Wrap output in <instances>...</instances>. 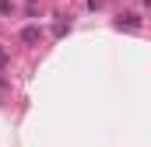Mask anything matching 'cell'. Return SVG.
<instances>
[{
  "label": "cell",
  "mask_w": 151,
  "mask_h": 147,
  "mask_svg": "<svg viewBox=\"0 0 151 147\" xmlns=\"http://www.w3.org/2000/svg\"><path fill=\"white\" fill-rule=\"evenodd\" d=\"M21 39H25V42H35V39H39V28H32V25H28V28L21 32Z\"/></svg>",
  "instance_id": "2"
},
{
  "label": "cell",
  "mask_w": 151,
  "mask_h": 147,
  "mask_svg": "<svg viewBox=\"0 0 151 147\" xmlns=\"http://www.w3.org/2000/svg\"><path fill=\"white\" fill-rule=\"evenodd\" d=\"M0 70H4V49H0Z\"/></svg>",
  "instance_id": "3"
},
{
  "label": "cell",
  "mask_w": 151,
  "mask_h": 147,
  "mask_svg": "<svg viewBox=\"0 0 151 147\" xmlns=\"http://www.w3.org/2000/svg\"><path fill=\"white\" fill-rule=\"evenodd\" d=\"M123 25H127V28H141L137 14H123V18H119V28H123Z\"/></svg>",
  "instance_id": "1"
}]
</instances>
